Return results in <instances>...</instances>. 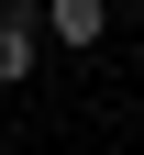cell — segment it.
<instances>
[{"mask_svg":"<svg viewBox=\"0 0 144 155\" xmlns=\"http://www.w3.org/2000/svg\"><path fill=\"white\" fill-rule=\"evenodd\" d=\"M22 78H33V22L11 11V22H0V89H22Z\"/></svg>","mask_w":144,"mask_h":155,"instance_id":"cell-2","label":"cell"},{"mask_svg":"<svg viewBox=\"0 0 144 155\" xmlns=\"http://www.w3.org/2000/svg\"><path fill=\"white\" fill-rule=\"evenodd\" d=\"M45 33H55V45H78V55H89L100 33H111V0H45Z\"/></svg>","mask_w":144,"mask_h":155,"instance_id":"cell-1","label":"cell"}]
</instances>
